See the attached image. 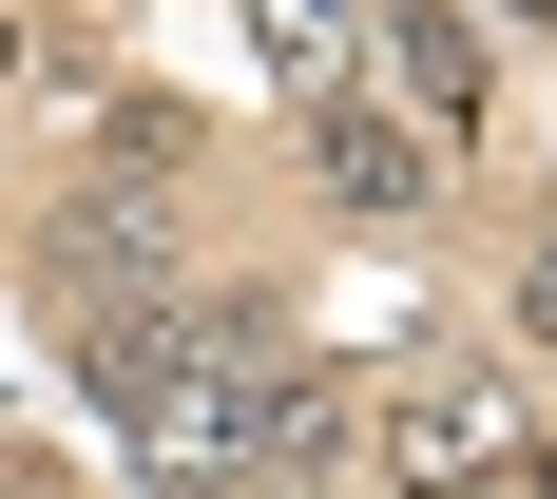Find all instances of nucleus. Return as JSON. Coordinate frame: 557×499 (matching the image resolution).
I'll return each mask as SVG.
<instances>
[{
  "label": "nucleus",
  "mask_w": 557,
  "mask_h": 499,
  "mask_svg": "<svg viewBox=\"0 0 557 499\" xmlns=\"http://www.w3.org/2000/svg\"><path fill=\"white\" fill-rule=\"evenodd\" d=\"M385 461L423 499H519V461H539V423H519V385H481V365H443V385L385 403Z\"/></svg>",
  "instance_id": "obj_1"
},
{
  "label": "nucleus",
  "mask_w": 557,
  "mask_h": 499,
  "mask_svg": "<svg viewBox=\"0 0 557 499\" xmlns=\"http://www.w3.org/2000/svg\"><path fill=\"white\" fill-rule=\"evenodd\" d=\"M308 192H327V212H366V230H423V212H443V135H404V115L327 97V115H308Z\"/></svg>",
  "instance_id": "obj_2"
},
{
  "label": "nucleus",
  "mask_w": 557,
  "mask_h": 499,
  "mask_svg": "<svg viewBox=\"0 0 557 499\" xmlns=\"http://www.w3.org/2000/svg\"><path fill=\"white\" fill-rule=\"evenodd\" d=\"M366 39L404 58V97H423V135H481V39H461V0H385Z\"/></svg>",
  "instance_id": "obj_3"
},
{
  "label": "nucleus",
  "mask_w": 557,
  "mask_h": 499,
  "mask_svg": "<svg viewBox=\"0 0 557 499\" xmlns=\"http://www.w3.org/2000/svg\"><path fill=\"white\" fill-rule=\"evenodd\" d=\"M346 39H366V0H250V58H270V77H288L308 115L346 97Z\"/></svg>",
  "instance_id": "obj_4"
},
{
  "label": "nucleus",
  "mask_w": 557,
  "mask_h": 499,
  "mask_svg": "<svg viewBox=\"0 0 557 499\" xmlns=\"http://www.w3.org/2000/svg\"><path fill=\"white\" fill-rule=\"evenodd\" d=\"M519 327L557 346V230H539V250H519Z\"/></svg>",
  "instance_id": "obj_5"
},
{
  "label": "nucleus",
  "mask_w": 557,
  "mask_h": 499,
  "mask_svg": "<svg viewBox=\"0 0 557 499\" xmlns=\"http://www.w3.org/2000/svg\"><path fill=\"white\" fill-rule=\"evenodd\" d=\"M519 20H557V0H519Z\"/></svg>",
  "instance_id": "obj_6"
}]
</instances>
